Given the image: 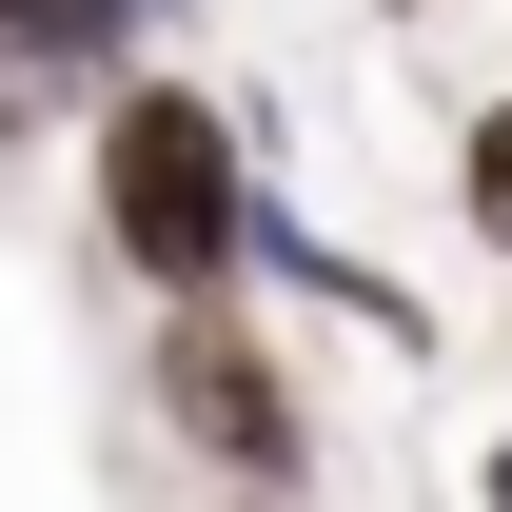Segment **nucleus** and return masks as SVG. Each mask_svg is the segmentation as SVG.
<instances>
[{
  "mask_svg": "<svg viewBox=\"0 0 512 512\" xmlns=\"http://www.w3.org/2000/svg\"><path fill=\"white\" fill-rule=\"evenodd\" d=\"M99 256L138 296H237L256 276V138L197 79H119L99 99Z\"/></svg>",
  "mask_w": 512,
  "mask_h": 512,
  "instance_id": "1",
  "label": "nucleus"
},
{
  "mask_svg": "<svg viewBox=\"0 0 512 512\" xmlns=\"http://www.w3.org/2000/svg\"><path fill=\"white\" fill-rule=\"evenodd\" d=\"M138 394H158V434H178L197 473H237V493H316V473H335V434H316V394H296V355H276L237 296H158Z\"/></svg>",
  "mask_w": 512,
  "mask_h": 512,
  "instance_id": "2",
  "label": "nucleus"
},
{
  "mask_svg": "<svg viewBox=\"0 0 512 512\" xmlns=\"http://www.w3.org/2000/svg\"><path fill=\"white\" fill-rule=\"evenodd\" d=\"M0 60L20 79H138L158 60V0H0Z\"/></svg>",
  "mask_w": 512,
  "mask_h": 512,
  "instance_id": "3",
  "label": "nucleus"
},
{
  "mask_svg": "<svg viewBox=\"0 0 512 512\" xmlns=\"http://www.w3.org/2000/svg\"><path fill=\"white\" fill-rule=\"evenodd\" d=\"M453 197H473V237L512 256V99H493V119H473V158H453Z\"/></svg>",
  "mask_w": 512,
  "mask_h": 512,
  "instance_id": "4",
  "label": "nucleus"
},
{
  "mask_svg": "<svg viewBox=\"0 0 512 512\" xmlns=\"http://www.w3.org/2000/svg\"><path fill=\"white\" fill-rule=\"evenodd\" d=\"M394 20H434V0H394Z\"/></svg>",
  "mask_w": 512,
  "mask_h": 512,
  "instance_id": "5",
  "label": "nucleus"
}]
</instances>
